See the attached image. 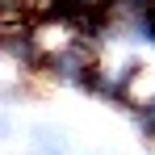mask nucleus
<instances>
[{
	"instance_id": "nucleus-1",
	"label": "nucleus",
	"mask_w": 155,
	"mask_h": 155,
	"mask_svg": "<svg viewBox=\"0 0 155 155\" xmlns=\"http://www.w3.org/2000/svg\"><path fill=\"white\" fill-rule=\"evenodd\" d=\"M151 122H155V101H151Z\"/></svg>"
}]
</instances>
